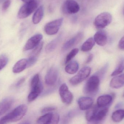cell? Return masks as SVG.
Returning <instances> with one entry per match:
<instances>
[{
    "instance_id": "1",
    "label": "cell",
    "mask_w": 124,
    "mask_h": 124,
    "mask_svg": "<svg viewBox=\"0 0 124 124\" xmlns=\"http://www.w3.org/2000/svg\"><path fill=\"white\" fill-rule=\"evenodd\" d=\"M25 105H21L15 108L11 112L1 118V120L4 124L16 122L22 119L27 111Z\"/></svg>"
},
{
    "instance_id": "2",
    "label": "cell",
    "mask_w": 124,
    "mask_h": 124,
    "mask_svg": "<svg viewBox=\"0 0 124 124\" xmlns=\"http://www.w3.org/2000/svg\"><path fill=\"white\" fill-rule=\"evenodd\" d=\"M100 78L97 75L91 76L87 80L84 88L85 94L90 96L95 95L99 90Z\"/></svg>"
},
{
    "instance_id": "3",
    "label": "cell",
    "mask_w": 124,
    "mask_h": 124,
    "mask_svg": "<svg viewBox=\"0 0 124 124\" xmlns=\"http://www.w3.org/2000/svg\"><path fill=\"white\" fill-rule=\"evenodd\" d=\"M38 6V2L36 0H33L28 3H25L19 10L18 18L20 19L27 18L36 9Z\"/></svg>"
},
{
    "instance_id": "4",
    "label": "cell",
    "mask_w": 124,
    "mask_h": 124,
    "mask_svg": "<svg viewBox=\"0 0 124 124\" xmlns=\"http://www.w3.org/2000/svg\"><path fill=\"white\" fill-rule=\"evenodd\" d=\"M112 16L108 12H103L98 15L95 19L94 25L98 29H102L110 24Z\"/></svg>"
},
{
    "instance_id": "5",
    "label": "cell",
    "mask_w": 124,
    "mask_h": 124,
    "mask_svg": "<svg viewBox=\"0 0 124 124\" xmlns=\"http://www.w3.org/2000/svg\"><path fill=\"white\" fill-rule=\"evenodd\" d=\"M91 69L89 66H85L82 68L76 75L70 79V83L73 85L79 84L84 81L89 76Z\"/></svg>"
},
{
    "instance_id": "6",
    "label": "cell",
    "mask_w": 124,
    "mask_h": 124,
    "mask_svg": "<svg viewBox=\"0 0 124 124\" xmlns=\"http://www.w3.org/2000/svg\"><path fill=\"white\" fill-rule=\"evenodd\" d=\"M63 19L60 18L48 23L44 27L45 32L49 35H52L58 32L62 23Z\"/></svg>"
},
{
    "instance_id": "7",
    "label": "cell",
    "mask_w": 124,
    "mask_h": 124,
    "mask_svg": "<svg viewBox=\"0 0 124 124\" xmlns=\"http://www.w3.org/2000/svg\"><path fill=\"white\" fill-rule=\"evenodd\" d=\"M59 92L62 102L63 103L67 105L71 103L73 99V96L69 89L66 84L64 83L60 86Z\"/></svg>"
},
{
    "instance_id": "8",
    "label": "cell",
    "mask_w": 124,
    "mask_h": 124,
    "mask_svg": "<svg viewBox=\"0 0 124 124\" xmlns=\"http://www.w3.org/2000/svg\"><path fill=\"white\" fill-rule=\"evenodd\" d=\"M62 11L65 14H74L80 9L78 4L74 0H66L62 6Z\"/></svg>"
},
{
    "instance_id": "9",
    "label": "cell",
    "mask_w": 124,
    "mask_h": 124,
    "mask_svg": "<svg viewBox=\"0 0 124 124\" xmlns=\"http://www.w3.org/2000/svg\"><path fill=\"white\" fill-rule=\"evenodd\" d=\"M59 71L56 68L52 67L49 70L45 76V82L48 86H53L57 81Z\"/></svg>"
},
{
    "instance_id": "10",
    "label": "cell",
    "mask_w": 124,
    "mask_h": 124,
    "mask_svg": "<svg viewBox=\"0 0 124 124\" xmlns=\"http://www.w3.org/2000/svg\"><path fill=\"white\" fill-rule=\"evenodd\" d=\"M43 37V35L39 33L32 36L28 39L25 45L23 48L24 51H28L35 48L40 43Z\"/></svg>"
},
{
    "instance_id": "11",
    "label": "cell",
    "mask_w": 124,
    "mask_h": 124,
    "mask_svg": "<svg viewBox=\"0 0 124 124\" xmlns=\"http://www.w3.org/2000/svg\"><path fill=\"white\" fill-rule=\"evenodd\" d=\"M83 34L82 32L77 33L74 37L66 41L63 46L62 50L66 51L77 45L82 40Z\"/></svg>"
},
{
    "instance_id": "12",
    "label": "cell",
    "mask_w": 124,
    "mask_h": 124,
    "mask_svg": "<svg viewBox=\"0 0 124 124\" xmlns=\"http://www.w3.org/2000/svg\"><path fill=\"white\" fill-rule=\"evenodd\" d=\"M108 108H102V109L100 110L98 109L93 119L88 122V124H99L105 118L108 112Z\"/></svg>"
},
{
    "instance_id": "13",
    "label": "cell",
    "mask_w": 124,
    "mask_h": 124,
    "mask_svg": "<svg viewBox=\"0 0 124 124\" xmlns=\"http://www.w3.org/2000/svg\"><path fill=\"white\" fill-rule=\"evenodd\" d=\"M93 100L89 97H82L78 101L79 107L81 110H85L89 109L92 106Z\"/></svg>"
},
{
    "instance_id": "14",
    "label": "cell",
    "mask_w": 124,
    "mask_h": 124,
    "mask_svg": "<svg viewBox=\"0 0 124 124\" xmlns=\"http://www.w3.org/2000/svg\"><path fill=\"white\" fill-rule=\"evenodd\" d=\"M94 40L95 43L101 46H103L106 44L108 40L107 34L103 31H99L94 35Z\"/></svg>"
},
{
    "instance_id": "15",
    "label": "cell",
    "mask_w": 124,
    "mask_h": 124,
    "mask_svg": "<svg viewBox=\"0 0 124 124\" xmlns=\"http://www.w3.org/2000/svg\"><path fill=\"white\" fill-rule=\"evenodd\" d=\"M43 89V87L41 82L38 86L31 88V91L28 97V102H32L36 100L42 92Z\"/></svg>"
},
{
    "instance_id": "16",
    "label": "cell",
    "mask_w": 124,
    "mask_h": 124,
    "mask_svg": "<svg viewBox=\"0 0 124 124\" xmlns=\"http://www.w3.org/2000/svg\"><path fill=\"white\" fill-rule=\"evenodd\" d=\"M14 102V99L8 97L4 99L0 102V116L6 113L11 107Z\"/></svg>"
},
{
    "instance_id": "17",
    "label": "cell",
    "mask_w": 124,
    "mask_h": 124,
    "mask_svg": "<svg viewBox=\"0 0 124 124\" xmlns=\"http://www.w3.org/2000/svg\"><path fill=\"white\" fill-rule=\"evenodd\" d=\"M113 97L110 95H105L100 96L97 100V106L99 108L106 107L112 102Z\"/></svg>"
},
{
    "instance_id": "18",
    "label": "cell",
    "mask_w": 124,
    "mask_h": 124,
    "mask_svg": "<svg viewBox=\"0 0 124 124\" xmlns=\"http://www.w3.org/2000/svg\"><path fill=\"white\" fill-rule=\"evenodd\" d=\"M111 87L114 89H119L124 85V74L112 79L110 84Z\"/></svg>"
},
{
    "instance_id": "19",
    "label": "cell",
    "mask_w": 124,
    "mask_h": 124,
    "mask_svg": "<svg viewBox=\"0 0 124 124\" xmlns=\"http://www.w3.org/2000/svg\"><path fill=\"white\" fill-rule=\"evenodd\" d=\"M27 60L22 59L17 62L12 68V71L14 73H19L23 71L27 67Z\"/></svg>"
},
{
    "instance_id": "20",
    "label": "cell",
    "mask_w": 124,
    "mask_h": 124,
    "mask_svg": "<svg viewBox=\"0 0 124 124\" xmlns=\"http://www.w3.org/2000/svg\"><path fill=\"white\" fill-rule=\"evenodd\" d=\"M44 15V8L43 6H40L36 11L32 17L33 24H38L41 21Z\"/></svg>"
},
{
    "instance_id": "21",
    "label": "cell",
    "mask_w": 124,
    "mask_h": 124,
    "mask_svg": "<svg viewBox=\"0 0 124 124\" xmlns=\"http://www.w3.org/2000/svg\"><path fill=\"white\" fill-rule=\"evenodd\" d=\"M79 69V64L76 61H72L68 63L65 68L66 72L69 74L76 73Z\"/></svg>"
},
{
    "instance_id": "22",
    "label": "cell",
    "mask_w": 124,
    "mask_h": 124,
    "mask_svg": "<svg viewBox=\"0 0 124 124\" xmlns=\"http://www.w3.org/2000/svg\"><path fill=\"white\" fill-rule=\"evenodd\" d=\"M61 39V36H60L49 43L46 46V52L49 53L54 51L58 46Z\"/></svg>"
},
{
    "instance_id": "23",
    "label": "cell",
    "mask_w": 124,
    "mask_h": 124,
    "mask_svg": "<svg viewBox=\"0 0 124 124\" xmlns=\"http://www.w3.org/2000/svg\"><path fill=\"white\" fill-rule=\"evenodd\" d=\"M95 41L94 38H90L87 39L82 46L81 49L83 52H88L91 50L94 46Z\"/></svg>"
},
{
    "instance_id": "24",
    "label": "cell",
    "mask_w": 124,
    "mask_h": 124,
    "mask_svg": "<svg viewBox=\"0 0 124 124\" xmlns=\"http://www.w3.org/2000/svg\"><path fill=\"white\" fill-rule=\"evenodd\" d=\"M111 118L114 122H119L121 121L124 118V109H119L114 112Z\"/></svg>"
},
{
    "instance_id": "25",
    "label": "cell",
    "mask_w": 124,
    "mask_h": 124,
    "mask_svg": "<svg viewBox=\"0 0 124 124\" xmlns=\"http://www.w3.org/2000/svg\"><path fill=\"white\" fill-rule=\"evenodd\" d=\"M99 108V107L97 105L93 107L92 106L87 110L86 114V118L88 122L93 119Z\"/></svg>"
},
{
    "instance_id": "26",
    "label": "cell",
    "mask_w": 124,
    "mask_h": 124,
    "mask_svg": "<svg viewBox=\"0 0 124 124\" xmlns=\"http://www.w3.org/2000/svg\"><path fill=\"white\" fill-rule=\"evenodd\" d=\"M124 70V57L120 59L117 66L113 72L111 73V76H115L122 73Z\"/></svg>"
},
{
    "instance_id": "27",
    "label": "cell",
    "mask_w": 124,
    "mask_h": 124,
    "mask_svg": "<svg viewBox=\"0 0 124 124\" xmlns=\"http://www.w3.org/2000/svg\"><path fill=\"white\" fill-rule=\"evenodd\" d=\"M53 114L48 113L46 114L45 115L40 116L37 120V124H45L48 122L52 117Z\"/></svg>"
},
{
    "instance_id": "28",
    "label": "cell",
    "mask_w": 124,
    "mask_h": 124,
    "mask_svg": "<svg viewBox=\"0 0 124 124\" xmlns=\"http://www.w3.org/2000/svg\"><path fill=\"white\" fill-rule=\"evenodd\" d=\"M43 46V42H40V43L34 49L33 51L31 52L30 56L38 58L39 55L41 51V50H42Z\"/></svg>"
},
{
    "instance_id": "29",
    "label": "cell",
    "mask_w": 124,
    "mask_h": 124,
    "mask_svg": "<svg viewBox=\"0 0 124 124\" xmlns=\"http://www.w3.org/2000/svg\"><path fill=\"white\" fill-rule=\"evenodd\" d=\"M78 51V49L77 48L72 49L66 56L65 61V64H67L70 62L71 60L77 54Z\"/></svg>"
},
{
    "instance_id": "30",
    "label": "cell",
    "mask_w": 124,
    "mask_h": 124,
    "mask_svg": "<svg viewBox=\"0 0 124 124\" xmlns=\"http://www.w3.org/2000/svg\"><path fill=\"white\" fill-rule=\"evenodd\" d=\"M74 113V112L71 111L64 116L62 119L60 124H69L70 121L71 119L73 116Z\"/></svg>"
},
{
    "instance_id": "31",
    "label": "cell",
    "mask_w": 124,
    "mask_h": 124,
    "mask_svg": "<svg viewBox=\"0 0 124 124\" xmlns=\"http://www.w3.org/2000/svg\"><path fill=\"white\" fill-rule=\"evenodd\" d=\"M41 82L40 81V76L38 74H35L32 78L31 82V88L38 86Z\"/></svg>"
},
{
    "instance_id": "32",
    "label": "cell",
    "mask_w": 124,
    "mask_h": 124,
    "mask_svg": "<svg viewBox=\"0 0 124 124\" xmlns=\"http://www.w3.org/2000/svg\"><path fill=\"white\" fill-rule=\"evenodd\" d=\"M59 120V116L57 114H53L51 118L45 124H58Z\"/></svg>"
},
{
    "instance_id": "33",
    "label": "cell",
    "mask_w": 124,
    "mask_h": 124,
    "mask_svg": "<svg viewBox=\"0 0 124 124\" xmlns=\"http://www.w3.org/2000/svg\"><path fill=\"white\" fill-rule=\"evenodd\" d=\"M8 62V58L5 55L0 57V71L5 67Z\"/></svg>"
},
{
    "instance_id": "34",
    "label": "cell",
    "mask_w": 124,
    "mask_h": 124,
    "mask_svg": "<svg viewBox=\"0 0 124 124\" xmlns=\"http://www.w3.org/2000/svg\"><path fill=\"white\" fill-rule=\"evenodd\" d=\"M56 109V107L51 106V107H47L44 108L41 110V112L42 113L46 114L50 113V112L55 110Z\"/></svg>"
},
{
    "instance_id": "35",
    "label": "cell",
    "mask_w": 124,
    "mask_h": 124,
    "mask_svg": "<svg viewBox=\"0 0 124 124\" xmlns=\"http://www.w3.org/2000/svg\"><path fill=\"white\" fill-rule=\"evenodd\" d=\"M11 4L10 0H6L3 3L2 6V9L3 11H5L8 9Z\"/></svg>"
},
{
    "instance_id": "36",
    "label": "cell",
    "mask_w": 124,
    "mask_h": 124,
    "mask_svg": "<svg viewBox=\"0 0 124 124\" xmlns=\"http://www.w3.org/2000/svg\"><path fill=\"white\" fill-rule=\"evenodd\" d=\"M118 46L120 49L124 50V36L119 41L118 43Z\"/></svg>"
},
{
    "instance_id": "37",
    "label": "cell",
    "mask_w": 124,
    "mask_h": 124,
    "mask_svg": "<svg viewBox=\"0 0 124 124\" xmlns=\"http://www.w3.org/2000/svg\"><path fill=\"white\" fill-rule=\"evenodd\" d=\"M25 78L23 77V78H21L20 80H19L18 81L16 84V87H19L21 85H22L23 84L24 82L25 81Z\"/></svg>"
},
{
    "instance_id": "38",
    "label": "cell",
    "mask_w": 124,
    "mask_h": 124,
    "mask_svg": "<svg viewBox=\"0 0 124 124\" xmlns=\"http://www.w3.org/2000/svg\"><path fill=\"white\" fill-rule=\"evenodd\" d=\"M93 54H91L89 55V56L87 57V59L86 61V63H89L90 62H91L92 60L93 59Z\"/></svg>"
},
{
    "instance_id": "39",
    "label": "cell",
    "mask_w": 124,
    "mask_h": 124,
    "mask_svg": "<svg viewBox=\"0 0 124 124\" xmlns=\"http://www.w3.org/2000/svg\"><path fill=\"white\" fill-rule=\"evenodd\" d=\"M22 0L23 1V2H25V3H27L30 2V1H32L33 0Z\"/></svg>"
},
{
    "instance_id": "40",
    "label": "cell",
    "mask_w": 124,
    "mask_h": 124,
    "mask_svg": "<svg viewBox=\"0 0 124 124\" xmlns=\"http://www.w3.org/2000/svg\"><path fill=\"white\" fill-rule=\"evenodd\" d=\"M6 0H0V3L4 2V1H6Z\"/></svg>"
},
{
    "instance_id": "41",
    "label": "cell",
    "mask_w": 124,
    "mask_h": 124,
    "mask_svg": "<svg viewBox=\"0 0 124 124\" xmlns=\"http://www.w3.org/2000/svg\"><path fill=\"white\" fill-rule=\"evenodd\" d=\"M0 124H4L3 123V122H2V121H1V119L0 120Z\"/></svg>"
},
{
    "instance_id": "42",
    "label": "cell",
    "mask_w": 124,
    "mask_h": 124,
    "mask_svg": "<svg viewBox=\"0 0 124 124\" xmlns=\"http://www.w3.org/2000/svg\"><path fill=\"white\" fill-rule=\"evenodd\" d=\"M29 124L28 123H25V124Z\"/></svg>"
},
{
    "instance_id": "43",
    "label": "cell",
    "mask_w": 124,
    "mask_h": 124,
    "mask_svg": "<svg viewBox=\"0 0 124 124\" xmlns=\"http://www.w3.org/2000/svg\"></svg>"
}]
</instances>
